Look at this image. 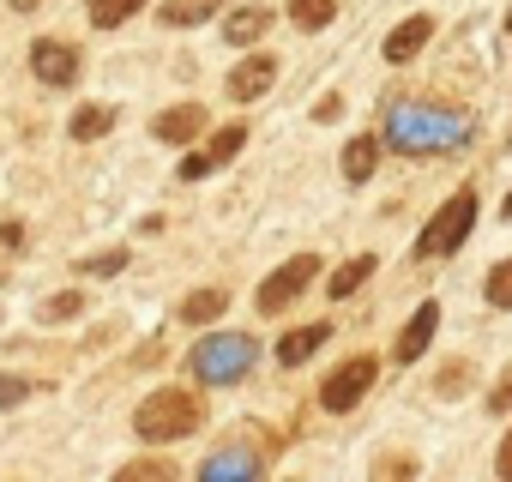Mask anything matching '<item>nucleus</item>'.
<instances>
[{
    "mask_svg": "<svg viewBox=\"0 0 512 482\" xmlns=\"http://www.w3.org/2000/svg\"><path fill=\"white\" fill-rule=\"evenodd\" d=\"M253 356H260V344H253L247 332H217V338L193 344V374L205 386H235L253 368Z\"/></svg>",
    "mask_w": 512,
    "mask_h": 482,
    "instance_id": "20e7f679",
    "label": "nucleus"
},
{
    "mask_svg": "<svg viewBox=\"0 0 512 482\" xmlns=\"http://www.w3.org/2000/svg\"><path fill=\"white\" fill-rule=\"evenodd\" d=\"M109 127H115V109H109V103H85V109L67 121V133H73V139H103Z\"/></svg>",
    "mask_w": 512,
    "mask_h": 482,
    "instance_id": "a211bd4d",
    "label": "nucleus"
},
{
    "mask_svg": "<svg viewBox=\"0 0 512 482\" xmlns=\"http://www.w3.org/2000/svg\"><path fill=\"white\" fill-rule=\"evenodd\" d=\"M266 25H272V7H241V13L223 19V43L247 49V43H260V37H266Z\"/></svg>",
    "mask_w": 512,
    "mask_h": 482,
    "instance_id": "4468645a",
    "label": "nucleus"
},
{
    "mask_svg": "<svg viewBox=\"0 0 512 482\" xmlns=\"http://www.w3.org/2000/svg\"><path fill=\"white\" fill-rule=\"evenodd\" d=\"M326 338H332V326H326V320H314V326H296V332H284V338H278V362H284V368H302V362H308V356H314Z\"/></svg>",
    "mask_w": 512,
    "mask_h": 482,
    "instance_id": "ddd939ff",
    "label": "nucleus"
},
{
    "mask_svg": "<svg viewBox=\"0 0 512 482\" xmlns=\"http://www.w3.org/2000/svg\"><path fill=\"white\" fill-rule=\"evenodd\" d=\"M31 392H43V386H31V380H13V374H0V410H13V404H25Z\"/></svg>",
    "mask_w": 512,
    "mask_h": 482,
    "instance_id": "cd10ccee",
    "label": "nucleus"
},
{
    "mask_svg": "<svg viewBox=\"0 0 512 482\" xmlns=\"http://www.w3.org/2000/svg\"><path fill=\"white\" fill-rule=\"evenodd\" d=\"M199 127H205V109H199V103H181V109H163V115L151 121V133H157L163 145H187V139H193Z\"/></svg>",
    "mask_w": 512,
    "mask_h": 482,
    "instance_id": "f8f14e48",
    "label": "nucleus"
},
{
    "mask_svg": "<svg viewBox=\"0 0 512 482\" xmlns=\"http://www.w3.org/2000/svg\"><path fill=\"white\" fill-rule=\"evenodd\" d=\"M488 410H512V368L500 374V386L488 392Z\"/></svg>",
    "mask_w": 512,
    "mask_h": 482,
    "instance_id": "c756f323",
    "label": "nucleus"
},
{
    "mask_svg": "<svg viewBox=\"0 0 512 482\" xmlns=\"http://www.w3.org/2000/svg\"><path fill=\"white\" fill-rule=\"evenodd\" d=\"M506 31H512V13H506Z\"/></svg>",
    "mask_w": 512,
    "mask_h": 482,
    "instance_id": "72a5a7b5",
    "label": "nucleus"
},
{
    "mask_svg": "<svg viewBox=\"0 0 512 482\" xmlns=\"http://www.w3.org/2000/svg\"><path fill=\"white\" fill-rule=\"evenodd\" d=\"M374 374H380L374 356H350V362H338V368L326 374V386H320V404H326V410H356V404L368 398Z\"/></svg>",
    "mask_w": 512,
    "mask_h": 482,
    "instance_id": "423d86ee",
    "label": "nucleus"
},
{
    "mask_svg": "<svg viewBox=\"0 0 512 482\" xmlns=\"http://www.w3.org/2000/svg\"><path fill=\"white\" fill-rule=\"evenodd\" d=\"M247 145V127L241 121H229V127H217L211 139H205V151H193L187 163H181V181H199V175H211V169H223L235 151Z\"/></svg>",
    "mask_w": 512,
    "mask_h": 482,
    "instance_id": "0eeeda50",
    "label": "nucleus"
},
{
    "mask_svg": "<svg viewBox=\"0 0 512 482\" xmlns=\"http://www.w3.org/2000/svg\"><path fill=\"white\" fill-rule=\"evenodd\" d=\"M217 7H223V0H169V7H163V25L187 31V25H205Z\"/></svg>",
    "mask_w": 512,
    "mask_h": 482,
    "instance_id": "6ab92c4d",
    "label": "nucleus"
},
{
    "mask_svg": "<svg viewBox=\"0 0 512 482\" xmlns=\"http://www.w3.org/2000/svg\"><path fill=\"white\" fill-rule=\"evenodd\" d=\"M482 296H488L494 308H512V260H500V266L482 278Z\"/></svg>",
    "mask_w": 512,
    "mask_h": 482,
    "instance_id": "5701e85b",
    "label": "nucleus"
},
{
    "mask_svg": "<svg viewBox=\"0 0 512 482\" xmlns=\"http://www.w3.org/2000/svg\"><path fill=\"white\" fill-rule=\"evenodd\" d=\"M272 79H278V61H272V55H247V61L229 73V97H235V103H253V97L272 91Z\"/></svg>",
    "mask_w": 512,
    "mask_h": 482,
    "instance_id": "9d476101",
    "label": "nucleus"
},
{
    "mask_svg": "<svg viewBox=\"0 0 512 482\" xmlns=\"http://www.w3.org/2000/svg\"><path fill=\"white\" fill-rule=\"evenodd\" d=\"M121 266H127V248H115V254H97V260H85L79 272H85V278H115Z\"/></svg>",
    "mask_w": 512,
    "mask_h": 482,
    "instance_id": "a878e982",
    "label": "nucleus"
},
{
    "mask_svg": "<svg viewBox=\"0 0 512 482\" xmlns=\"http://www.w3.org/2000/svg\"><path fill=\"white\" fill-rule=\"evenodd\" d=\"M374 470H380V476H416V458H404V452H398V458H380Z\"/></svg>",
    "mask_w": 512,
    "mask_h": 482,
    "instance_id": "c85d7f7f",
    "label": "nucleus"
},
{
    "mask_svg": "<svg viewBox=\"0 0 512 482\" xmlns=\"http://www.w3.org/2000/svg\"><path fill=\"white\" fill-rule=\"evenodd\" d=\"M470 223H476V187H458V193L428 217V229L416 235V254H422V260H446V254H458V248H464V235H470Z\"/></svg>",
    "mask_w": 512,
    "mask_h": 482,
    "instance_id": "7ed1b4c3",
    "label": "nucleus"
},
{
    "mask_svg": "<svg viewBox=\"0 0 512 482\" xmlns=\"http://www.w3.org/2000/svg\"><path fill=\"white\" fill-rule=\"evenodd\" d=\"M428 37H434V19L428 13H416V19H404L392 37H386V61L392 67H404V61H416L422 49H428Z\"/></svg>",
    "mask_w": 512,
    "mask_h": 482,
    "instance_id": "9b49d317",
    "label": "nucleus"
},
{
    "mask_svg": "<svg viewBox=\"0 0 512 482\" xmlns=\"http://www.w3.org/2000/svg\"><path fill=\"white\" fill-rule=\"evenodd\" d=\"M434 326H440V302H422V308L404 320V332H398V344H392V362H416V356L434 344Z\"/></svg>",
    "mask_w": 512,
    "mask_h": 482,
    "instance_id": "1a4fd4ad",
    "label": "nucleus"
},
{
    "mask_svg": "<svg viewBox=\"0 0 512 482\" xmlns=\"http://www.w3.org/2000/svg\"><path fill=\"white\" fill-rule=\"evenodd\" d=\"M314 278H320V254H296V260H284V266L260 284V314H284Z\"/></svg>",
    "mask_w": 512,
    "mask_h": 482,
    "instance_id": "39448f33",
    "label": "nucleus"
},
{
    "mask_svg": "<svg viewBox=\"0 0 512 482\" xmlns=\"http://www.w3.org/2000/svg\"><path fill=\"white\" fill-rule=\"evenodd\" d=\"M464 380H470V362H446V368L434 374V392H440V398H452Z\"/></svg>",
    "mask_w": 512,
    "mask_h": 482,
    "instance_id": "bb28decb",
    "label": "nucleus"
},
{
    "mask_svg": "<svg viewBox=\"0 0 512 482\" xmlns=\"http://www.w3.org/2000/svg\"><path fill=\"white\" fill-rule=\"evenodd\" d=\"M223 302H229L223 290H193V296L181 302V320H187V326H211V320L223 314Z\"/></svg>",
    "mask_w": 512,
    "mask_h": 482,
    "instance_id": "aec40b11",
    "label": "nucleus"
},
{
    "mask_svg": "<svg viewBox=\"0 0 512 482\" xmlns=\"http://www.w3.org/2000/svg\"><path fill=\"white\" fill-rule=\"evenodd\" d=\"M199 422H205V398H199V392H181V386L145 392V404L133 410V434L151 440V446H163V440H187Z\"/></svg>",
    "mask_w": 512,
    "mask_h": 482,
    "instance_id": "f03ea898",
    "label": "nucleus"
},
{
    "mask_svg": "<svg viewBox=\"0 0 512 482\" xmlns=\"http://www.w3.org/2000/svg\"><path fill=\"white\" fill-rule=\"evenodd\" d=\"M374 169H380V139H374V133H356V139L344 145V181L362 187Z\"/></svg>",
    "mask_w": 512,
    "mask_h": 482,
    "instance_id": "2eb2a0df",
    "label": "nucleus"
},
{
    "mask_svg": "<svg viewBox=\"0 0 512 482\" xmlns=\"http://www.w3.org/2000/svg\"><path fill=\"white\" fill-rule=\"evenodd\" d=\"M19 241H25V229H19V223H0V254H13Z\"/></svg>",
    "mask_w": 512,
    "mask_h": 482,
    "instance_id": "7c9ffc66",
    "label": "nucleus"
},
{
    "mask_svg": "<svg viewBox=\"0 0 512 482\" xmlns=\"http://www.w3.org/2000/svg\"><path fill=\"white\" fill-rule=\"evenodd\" d=\"M470 133H476V121H470L464 109H440V103H422V97H398V103L386 109V139H392V151H404V157L458 151Z\"/></svg>",
    "mask_w": 512,
    "mask_h": 482,
    "instance_id": "f257e3e1",
    "label": "nucleus"
},
{
    "mask_svg": "<svg viewBox=\"0 0 512 482\" xmlns=\"http://www.w3.org/2000/svg\"><path fill=\"white\" fill-rule=\"evenodd\" d=\"M266 464V452H247V446H229V452H217V458H205L199 464V476H253V470H260Z\"/></svg>",
    "mask_w": 512,
    "mask_h": 482,
    "instance_id": "dca6fc26",
    "label": "nucleus"
},
{
    "mask_svg": "<svg viewBox=\"0 0 512 482\" xmlns=\"http://www.w3.org/2000/svg\"><path fill=\"white\" fill-rule=\"evenodd\" d=\"M139 7H145V0H91V25H97V31H115V25H127Z\"/></svg>",
    "mask_w": 512,
    "mask_h": 482,
    "instance_id": "412c9836",
    "label": "nucleus"
},
{
    "mask_svg": "<svg viewBox=\"0 0 512 482\" xmlns=\"http://www.w3.org/2000/svg\"><path fill=\"white\" fill-rule=\"evenodd\" d=\"M31 73L43 79V85H73L79 79V49H67V43H55V37H43L37 49H31Z\"/></svg>",
    "mask_w": 512,
    "mask_h": 482,
    "instance_id": "6e6552de",
    "label": "nucleus"
},
{
    "mask_svg": "<svg viewBox=\"0 0 512 482\" xmlns=\"http://www.w3.org/2000/svg\"><path fill=\"white\" fill-rule=\"evenodd\" d=\"M163 476H175V464H157V458H139L121 470V482H163Z\"/></svg>",
    "mask_w": 512,
    "mask_h": 482,
    "instance_id": "393cba45",
    "label": "nucleus"
},
{
    "mask_svg": "<svg viewBox=\"0 0 512 482\" xmlns=\"http://www.w3.org/2000/svg\"><path fill=\"white\" fill-rule=\"evenodd\" d=\"M494 470H500V476H506V482H512V434H506V440H500V452H494Z\"/></svg>",
    "mask_w": 512,
    "mask_h": 482,
    "instance_id": "2f4dec72",
    "label": "nucleus"
},
{
    "mask_svg": "<svg viewBox=\"0 0 512 482\" xmlns=\"http://www.w3.org/2000/svg\"><path fill=\"white\" fill-rule=\"evenodd\" d=\"M332 13H338V0H290V19H296L302 31H326Z\"/></svg>",
    "mask_w": 512,
    "mask_h": 482,
    "instance_id": "4be33fe9",
    "label": "nucleus"
},
{
    "mask_svg": "<svg viewBox=\"0 0 512 482\" xmlns=\"http://www.w3.org/2000/svg\"><path fill=\"white\" fill-rule=\"evenodd\" d=\"M79 308H85V296H79V290H61V296H49V302H43L37 314H43L49 326H61V320H73Z\"/></svg>",
    "mask_w": 512,
    "mask_h": 482,
    "instance_id": "b1692460",
    "label": "nucleus"
},
{
    "mask_svg": "<svg viewBox=\"0 0 512 482\" xmlns=\"http://www.w3.org/2000/svg\"><path fill=\"white\" fill-rule=\"evenodd\" d=\"M368 278H374V254H356V260H344V266L332 272V284H326V290H332V296L344 302V296H356V290H362Z\"/></svg>",
    "mask_w": 512,
    "mask_h": 482,
    "instance_id": "f3484780",
    "label": "nucleus"
},
{
    "mask_svg": "<svg viewBox=\"0 0 512 482\" xmlns=\"http://www.w3.org/2000/svg\"><path fill=\"white\" fill-rule=\"evenodd\" d=\"M7 7H13V13H31V7H37V0H7Z\"/></svg>",
    "mask_w": 512,
    "mask_h": 482,
    "instance_id": "473e14b6",
    "label": "nucleus"
}]
</instances>
